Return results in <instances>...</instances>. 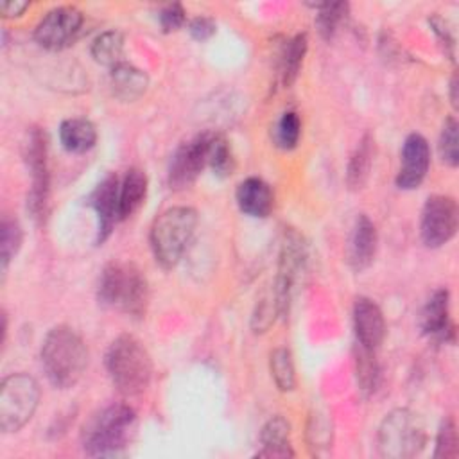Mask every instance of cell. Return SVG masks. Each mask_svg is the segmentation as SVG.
<instances>
[{
	"instance_id": "f1b7e54d",
	"label": "cell",
	"mask_w": 459,
	"mask_h": 459,
	"mask_svg": "<svg viewBox=\"0 0 459 459\" xmlns=\"http://www.w3.org/2000/svg\"><path fill=\"white\" fill-rule=\"evenodd\" d=\"M269 368H271V377L280 391L289 393L296 387L294 360H292V353L287 348H276L271 351Z\"/></svg>"
},
{
	"instance_id": "4316f807",
	"label": "cell",
	"mask_w": 459,
	"mask_h": 459,
	"mask_svg": "<svg viewBox=\"0 0 459 459\" xmlns=\"http://www.w3.org/2000/svg\"><path fill=\"white\" fill-rule=\"evenodd\" d=\"M316 9V27L325 39L333 38L339 25L346 20L350 5L346 2H317L310 4Z\"/></svg>"
},
{
	"instance_id": "e0dca14e",
	"label": "cell",
	"mask_w": 459,
	"mask_h": 459,
	"mask_svg": "<svg viewBox=\"0 0 459 459\" xmlns=\"http://www.w3.org/2000/svg\"><path fill=\"white\" fill-rule=\"evenodd\" d=\"M378 235L373 221L360 213L353 224L351 237L348 242V264L355 273L368 269L377 255Z\"/></svg>"
},
{
	"instance_id": "5bb4252c",
	"label": "cell",
	"mask_w": 459,
	"mask_h": 459,
	"mask_svg": "<svg viewBox=\"0 0 459 459\" xmlns=\"http://www.w3.org/2000/svg\"><path fill=\"white\" fill-rule=\"evenodd\" d=\"M420 328L423 335L436 342H450L455 337L454 323L450 319V292L437 289L427 299L420 314Z\"/></svg>"
},
{
	"instance_id": "52a82bcc",
	"label": "cell",
	"mask_w": 459,
	"mask_h": 459,
	"mask_svg": "<svg viewBox=\"0 0 459 459\" xmlns=\"http://www.w3.org/2000/svg\"><path fill=\"white\" fill-rule=\"evenodd\" d=\"M307 256L308 253L305 238L294 228H285L280 244L276 278L273 285V298L280 317H285L290 312L292 299L307 269Z\"/></svg>"
},
{
	"instance_id": "ab89813d",
	"label": "cell",
	"mask_w": 459,
	"mask_h": 459,
	"mask_svg": "<svg viewBox=\"0 0 459 459\" xmlns=\"http://www.w3.org/2000/svg\"><path fill=\"white\" fill-rule=\"evenodd\" d=\"M450 100L452 106L457 108V74H454L450 79Z\"/></svg>"
},
{
	"instance_id": "44dd1931",
	"label": "cell",
	"mask_w": 459,
	"mask_h": 459,
	"mask_svg": "<svg viewBox=\"0 0 459 459\" xmlns=\"http://www.w3.org/2000/svg\"><path fill=\"white\" fill-rule=\"evenodd\" d=\"M147 176L142 169H129L120 181L118 190V221L131 217L145 201Z\"/></svg>"
},
{
	"instance_id": "8d00e7d4",
	"label": "cell",
	"mask_w": 459,
	"mask_h": 459,
	"mask_svg": "<svg viewBox=\"0 0 459 459\" xmlns=\"http://www.w3.org/2000/svg\"><path fill=\"white\" fill-rule=\"evenodd\" d=\"M215 29L217 25L210 16H195L188 23V32L197 41H206L208 38H212L215 34Z\"/></svg>"
},
{
	"instance_id": "cb8c5ba5",
	"label": "cell",
	"mask_w": 459,
	"mask_h": 459,
	"mask_svg": "<svg viewBox=\"0 0 459 459\" xmlns=\"http://www.w3.org/2000/svg\"><path fill=\"white\" fill-rule=\"evenodd\" d=\"M307 47H308V38L305 32L296 34L294 38L287 39L281 45V50L278 56V75H280V82L285 88H289L298 79L303 65V57L307 54Z\"/></svg>"
},
{
	"instance_id": "836d02e7",
	"label": "cell",
	"mask_w": 459,
	"mask_h": 459,
	"mask_svg": "<svg viewBox=\"0 0 459 459\" xmlns=\"http://www.w3.org/2000/svg\"><path fill=\"white\" fill-rule=\"evenodd\" d=\"M457 427L452 416H446L439 429H437V436H436V450H434V457L439 459H452L457 457Z\"/></svg>"
},
{
	"instance_id": "ba28073f",
	"label": "cell",
	"mask_w": 459,
	"mask_h": 459,
	"mask_svg": "<svg viewBox=\"0 0 459 459\" xmlns=\"http://www.w3.org/2000/svg\"><path fill=\"white\" fill-rule=\"evenodd\" d=\"M39 385L27 373L7 375L0 384V429L18 432L34 414L39 402Z\"/></svg>"
},
{
	"instance_id": "d4e9b609",
	"label": "cell",
	"mask_w": 459,
	"mask_h": 459,
	"mask_svg": "<svg viewBox=\"0 0 459 459\" xmlns=\"http://www.w3.org/2000/svg\"><path fill=\"white\" fill-rule=\"evenodd\" d=\"M91 57L104 66L113 68L115 65L122 63L124 54V34L117 29H109L100 32L91 43Z\"/></svg>"
},
{
	"instance_id": "30bf717a",
	"label": "cell",
	"mask_w": 459,
	"mask_h": 459,
	"mask_svg": "<svg viewBox=\"0 0 459 459\" xmlns=\"http://www.w3.org/2000/svg\"><path fill=\"white\" fill-rule=\"evenodd\" d=\"M459 224V208L454 197L430 195L421 210L420 235L427 247H441L454 238Z\"/></svg>"
},
{
	"instance_id": "7a4b0ae2",
	"label": "cell",
	"mask_w": 459,
	"mask_h": 459,
	"mask_svg": "<svg viewBox=\"0 0 459 459\" xmlns=\"http://www.w3.org/2000/svg\"><path fill=\"white\" fill-rule=\"evenodd\" d=\"M136 425V412L126 403H111L95 412L81 430L84 454L91 457L120 455Z\"/></svg>"
},
{
	"instance_id": "8fae6325",
	"label": "cell",
	"mask_w": 459,
	"mask_h": 459,
	"mask_svg": "<svg viewBox=\"0 0 459 459\" xmlns=\"http://www.w3.org/2000/svg\"><path fill=\"white\" fill-rule=\"evenodd\" d=\"M213 133H199L194 138L183 142L170 158L167 181L172 190H185L188 188L197 176L208 167L210 156V143Z\"/></svg>"
},
{
	"instance_id": "6da1fadb",
	"label": "cell",
	"mask_w": 459,
	"mask_h": 459,
	"mask_svg": "<svg viewBox=\"0 0 459 459\" xmlns=\"http://www.w3.org/2000/svg\"><path fill=\"white\" fill-rule=\"evenodd\" d=\"M39 357L48 382L57 389L74 387L88 366V348L82 337L65 325L47 332Z\"/></svg>"
},
{
	"instance_id": "f546056e",
	"label": "cell",
	"mask_w": 459,
	"mask_h": 459,
	"mask_svg": "<svg viewBox=\"0 0 459 459\" xmlns=\"http://www.w3.org/2000/svg\"><path fill=\"white\" fill-rule=\"evenodd\" d=\"M208 167L213 170V174L217 178H228L235 170V156H233L231 145L226 140V136H222L219 133H213V136H212Z\"/></svg>"
},
{
	"instance_id": "277c9868",
	"label": "cell",
	"mask_w": 459,
	"mask_h": 459,
	"mask_svg": "<svg viewBox=\"0 0 459 459\" xmlns=\"http://www.w3.org/2000/svg\"><path fill=\"white\" fill-rule=\"evenodd\" d=\"M97 299L131 317H143L149 303L147 278L134 264L109 262L100 273Z\"/></svg>"
},
{
	"instance_id": "9c48e42d",
	"label": "cell",
	"mask_w": 459,
	"mask_h": 459,
	"mask_svg": "<svg viewBox=\"0 0 459 459\" xmlns=\"http://www.w3.org/2000/svg\"><path fill=\"white\" fill-rule=\"evenodd\" d=\"M25 163L30 172V190L27 194V210L36 222H43L48 204L50 174L47 163V138L38 127H32L25 143Z\"/></svg>"
},
{
	"instance_id": "d590c367",
	"label": "cell",
	"mask_w": 459,
	"mask_h": 459,
	"mask_svg": "<svg viewBox=\"0 0 459 459\" xmlns=\"http://www.w3.org/2000/svg\"><path fill=\"white\" fill-rule=\"evenodd\" d=\"M158 20L163 32L178 30L185 23V9L181 7V4H167L160 9Z\"/></svg>"
},
{
	"instance_id": "ffe728a7",
	"label": "cell",
	"mask_w": 459,
	"mask_h": 459,
	"mask_svg": "<svg viewBox=\"0 0 459 459\" xmlns=\"http://www.w3.org/2000/svg\"><path fill=\"white\" fill-rule=\"evenodd\" d=\"M262 450L258 457H294L290 445V423L281 416H271L260 430Z\"/></svg>"
},
{
	"instance_id": "d6986e66",
	"label": "cell",
	"mask_w": 459,
	"mask_h": 459,
	"mask_svg": "<svg viewBox=\"0 0 459 459\" xmlns=\"http://www.w3.org/2000/svg\"><path fill=\"white\" fill-rule=\"evenodd\" d=\"M109 86L118 100L133 102L145 93L149 86V77L143 70L122 61L111 68Z\"/></svg>"
},
{
	"instance_id": "484cf974",
	"label": "cell",
	"mask_w": 459,
	"mask_h": 459,
	"mask_svg": "<svg viewBox=\"0 0 459 459\" xmlns=\"http://www.w3.org/2000/svg\"><path fill=\"white\" fill-rule=\"evenodd\" d=\"M355 378H357L359 391L364 396L373 394L380 382V366L377 362L375 351L366 350L359 344L355 350Z\"/></svg>"
},
{
	"instance_id": "5b68a950",
	"label": "cell",
	"mask_w": 459,
	"mask_h": 459,
	"mask_svg": "<svg viewBox=\"0 0 459 459\" xmlns=\"http://www.w3.org/2000/svg\"><path fill=\"white\" fill-rule=\"evenodd\" d=\"M197 228V212L190 206H172L161 212L149 233L154 260L163 269H172L183 258Z\"/></svg>"
},
{
	"instance_id": "4dcf8cb0",
	"label": "cell",
	"mask_w": 459,
	"mask_h": 459,
	"mask_svg": "<svg viewBox=\"0 0 459 459\" xmlns=\"http://www.w3.org/2000/svg\"><path fill=\"white\" fill-rule=\"evenodd\" d=\"M22 226L16 219L4 217L0 222V258H2V271L5 273L9 262L18 253L22 246Z\"/></svg>"
},
{
	"instance_id": "83f0119b",
	"label": "cell",
	"mask_w": 459,
	"mask_h": 459,
	"mask_svg": "<svg viewBox=\"0 0 459 459\" xmlns=\"http://www.w3.org/2000/svg\"><path fill=\"white\" fill-rule=\"evenodd\" d=\"M301 136V118L296 111H285L280 115L271 129L274 147L281 151H292Z\"/></svg>"
},
{
	"instance_id": "f35d334b",
	"label": "cell",
	"mask_w": 459,
	"mask_h": 459,
	"mask_svg": "<svg viewBox=\"0 0 459 459\" xmlns=\"http://www.w3.org/2000/svg\"><path fill=\"white\" fill-rule=\"evenodd\" d=\"M27 7H29V2L25 0H7V2H2L0 13L4 18H16V16H22Z\"/></svg>"
},
{
	"instance_id": "74e56055",
	"label": "cell",
	"mask_w": 459,
	"mask_h": 459,
	"mask_svg": "<svg viewBox=\"0 0 459 459\" xmlns=\"http://www.w3.org/2000/svg\"><path fill=\"white\" fill-rule=\"evenodd\" d=\"M429 23H430L432 30L437 34V38H439L441 45L445 47V52L448 54V57H450L452 61H455V54H454L455 39H454V36H452L450 29L446 27V23H445L441 18H437V16H432V18L429 20Z\"/></svg>"
},
{
	"instance_id": "2e32d148",
	"label": "cell",
	"mask_w": 459,
	"mask_h": 459,
	"mask_svg": "<svg viewBox=\"0 0 459 459\" xmlns=\"http://www.w3.org/2000/svg\"><path fill=\"white\" fill-rule=\"evenodd\" d=\"M353 330L357 344L366 350H377L385 337V319L380 307L366 296L353 303Z\"/></svg>"
},
{
	"instance_id": "8992f818",
	"label": "cell",
	"mask_w": 459,
	"mask_h": 459,
	"mask_svg": "<svg viewBox=\"0 0 459 459\" xmlns=\"http://www.w3.org/2000/svg\"><path fill=\"white\" fill-rule=\"evenodd\" d=\"M377 443L382 457L411 459L425 448V421L418 412L407 407L393 409L378 427Z\"/></svg>"
},
{
	"instance_id": "3957f363",
	"label": "cell",
	"mask_w": 459,
	"mask_h": 459,
	"mask_svg": "<svg viewBox=\"0 0 459 459\" xmlns=\"http://www.w3.org/2000/svg\"><path fill=\"white\" fill-rule=\"evenodd\" d=\"M104 364L115 389L122 396L142 394L152 377V360L145 346L129 333H122L106 350Z\"/></svg>"
},
{
	"instance_id": "7c38bea8",
	"label": "cell",
	"mask_w": 459,
	"mask_h": 459,
	"mask_svg": "<svg viewBox=\"0 0 459 459\" xmlns=\"http://www.w3.org/2000/svg\"><path fill=\"white\" fill-rule=\"evenodd\" d=\"M82 22L84 16L77 7H54L38 22L34 29V39L47 50H63L77 39Z\"/></svg>"
},
{
	"instance_id": "ac0fdd59",
	"label": "cell",
	"mask_w": 459,
	"mask_h": 459,
	"mask_svg": "<svg viewBox=\"0 0 459 459\" xmlns=\"http://www.w3.org/2000/svg\"><path fill=\"white\" fill-rule=\"evenodd\" d=\"M235 199L240 212L255 219L267 217L274 206V195L271 186L264 179L255 176L246 178L237 185Z\"/></svg>"
},
{
	"instance_id": "e575fe53",
	"label": "cell",
	"mask_w": 459,
	"mask_h": 459,
	"mask_svg": "<svg viewBox=\"0 0 459 459\" xmlns=\"http://www.w3.org/2000/svg\"><path fill=\"white\" fill-rule=\"evenodd\" d=\"M276 316H278V308H276L274 298L271 294V298L258 301V305L255 308V314H253V319H251L253 332H256V333L265 332L274 323Z\"/></svg>"
},
{
	"instance_id": "7402d4cb",
	"label": "cell",
	"mask_w": 459,
	"mask_h": 459,
	"mask_svg": "<svg viewBox=\"0 0 459 459\" xmlns=\"http://www.w3.org/2000/svg\"><path fill=\"white\" fill-rule=\"evenodd\" d=\"M59 140L68 152L82 154L95 145L97 129L93 122L88 118H81V117L66 118L59 126Z\"/></svg>"
},
{
	"instance_id": "603a6c76",
	"label": "cell",
	"mask_w": 459,
	"mask_h": 459,
	"mask_svg": "<svg viewBox=\"0 0 459 459\" xmlns=\"http://www.w3.org/2000/svg\"><path fill=\"white\" fill-rule=\"evenodd\" d=\"M375 158V140L369 133H364L357 143L353 154L350 156L346 169V185L350 190H360L371 174V165Z\"/></svg>"
},
{
	"instance_id": "1f68e13d",
	"label": "cell",
	"mask_w": 459,
	"mask_h": 459,
	"mask_svg": "<svg viewBox=\"0 0 459 459\" xmlns=\"http://www.w3.org/2000/svg\"><path fill=\"white\" fill-rule=\"evenodd\" d=\"M459 124L455 117H448L441 127L439 140H437V152L443 163L448 167L459 165V138H457Z\"/></svg>"
},
{
	"instance_id": "d6a6232c",
	"label": "cell",
	"mask_w": 459,
	"mask_h": 459,
	"mask_svg": "<svg viewBox=\"0 0 459 459\" xmlns=\"http://www.w3.org/2000/svg\"><path fill=\"white\" fill-rule=\"evenodd\" d=\"M307 436H308V443H310V448L314 450V454H321V450H328V446L332 443V423H330L326 412L316 409L310 414Z\"/></svg>"
},
{
	"instance_id": "9a60e30c",
	"label": "cell",
	"mask_w": 459,
	"mask_h": 459,
	"mask_svg": "<svg viewBox=\"0 0 459 459\" xmlns=\"http://www.w3.org/2000/svg\"><path fill=\"white\" fill-rule=\"evenodd\" d=\"M118 190L120 181L115 174H108L91 192L90 206L97 215V237L95 244L100 246L111 233L115 222L118 221Z\"/></svg>"
},
{
	"instance_id": "4fadbf2b",
	"label": "cell",
	"mask_w": 459,
	"mask_h": 459,
	"mask_svg": "<svg viewBox=\"0 0 459 459\" xmlns=\"http://www.w3.org/2000/svg\"><path fill=\"white\" fill-rule=\"evenodd\" d=\"M430 167V147L425 136L420 133H411L402 145L400 169L396 174V186L402 190L418 188Z\"/></svg>"
}]
</instances>
